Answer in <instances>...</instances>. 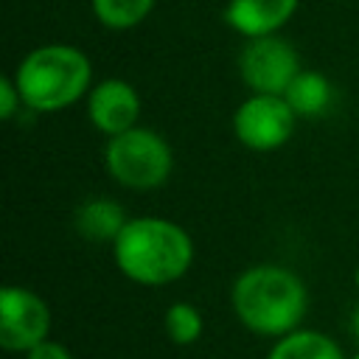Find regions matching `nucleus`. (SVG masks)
Listing matches in <instances>:
<instances>
[{
  "instance_id": "nucleus-1",
  "label": "nucleus",
  "mask_w": 359,
  "mask_h": 359,
  "mask_svg": "<svg viewBox=\"0 0 359 359\" xmlns=\"http://www.w3.org/2000/svg\"><path fill=\"white\" fill-rule=\"evenodd\" d=\"M230 303L236 320L269 339H280L303 325L309 311L306 280L280 264H252L233 280Z\"/></svg>"
},
{
  "instance_id": "nucleus-17",
  "label": "nucleus",
  "mask_w": 359,
  "mask_h": 359,
  "mask_svg": "<svg viewBox=\"0 0 359 359\" xmlns=\"http://www.w3.org/2000/svg\"><path fill=\"white\" fill-rule=\"evenodd\" d=\"M348 325H351V334H353V339L359 342V306L351 311V320H348Z\"/></svg>"
},
{
  "instance_id": "nucleus-11",
  "label": "nucleus",
  "mask_w": 359,
  "mask_h": 359,
  "mask_svg": "<svg viewBox=\"0 0 359 359\" xmlns=\"http://www.w3.org/2000/svg\"><path fill=\"white\" fill-rule=\"evenodd\" d=\"M283 98L289 101V107L294 109L297 118H317V115H323V112L331 107V101H334V87H331V81H328L325 73H320V70H306V67H303V70L292 79V84L286 87Z\"/></svg>"
},
{
  "instance_id": "nucleus-19",
  "label": "nucleus",
  "mask_w": 359,
  "mask_h": 359,
  "mask_svg": "<svg viewBox=\"0 0 359 359\" xmlns=\"http://www.w3.org/2000/svg\"><path fill=\"white\" fill-rule=\"evenodd\" d=\"M353 359H359V351H356V356H353Z\"/></svg>"
},
{
  "instance_id": "nucleus-9",
  "label": "nucleus",
  "mask_w": 359,
  "mask_h": 359,
  "mask_svg": "<svg viewBox=\"0 0 359 359\" xmlns=\"http://www.w3.org/2000/svg\"><path fill=\"white\" fill-rule=\"evenodd\" d=\"M300 0H227L224 20L244 39L278 34L297 11Z\"/></svg>"
},
{
  "instance_id": "nucleus-6",
  "label": "nucleus",
  "mask_w": 359,
  "mask_h": 359,
  "mask_svg": "<svg viewBox=\"0 0 359 359\" xmlns=\"http://www.w3.org/2000/svg\"><path fill=\"white\" fill-rule=\"evenodd\" d=\"M300 70L303 67L294 45L280 34L244 39V48L238 50V76L250 93L283 95Z\"/></svg>"
},
{
  "instance_id": "nucleus-4",
  "label": "nucleus",
  "mask_w": 359,
  "mask_h": 359,
  "mask_svg": "<svg viewBox=\"0 0 359 359\" xmlns=\"http://www.w3.org/2000/svg\"><path fill=\"white\" fill-rule=\"evenodd\" d=\"M107 174L132 191H154L174 171V151L163 135L149 126H132L107 137L104 146Z\"/></svg>"
},
{
  "instance_id": "nucleus-18",
  "label": "nucleus",
  "mask_w": 359,
  "mask_h": 359,
  "mask_svg": "<svg viewBox=\"0 0 359 359\" xmlns=\"http://www.w3.org/2000/svg\"><path fill=\"white\" fill-rule=\"evenodd\" d=\"M353 286H356V292H359V266L353 269Z\"/></svg>"
},
{
  "instance_id": "nucleus-10",
  "label": "nucleus",
  "mask_w": 359,
  "mask_h": 359,
  "mask_svg": "<svg viewBox=\"0 0 359 359\" xmlns=\"http://www.w3.org/2000/svg\"><path fill=\"white\" fill-rule=\"evenodd\" d=\"M126 222H129V216L123 213L121 202L107 199V196H93V199L81 202L73 216L79 236L87 241H95V244H112Z\"/></svg>"
},
{
  "instance_id": "nucleus-16",
  "label": "nucleus",
  "mask_w": 359,
  "mask_h": 359,
  "mask_svg": "<svg viewBox=\"0 0 359 359\" xmlns=\"http://www.w3.org/2000/svg\"><path fill=\"white\" fill-rule=\"evenodd\" d=\"M25 359H76L62 342H56V339H45V342H39L36 348H31L28 353H25Z\"/></svg>"
},
{
  "instance_id": "nucleus-2",
  "label": "nucleus",
  "mask_w": 359,
  "mask_h": 359,
  "mask_svg": "<svg viewBox=\"0 0 359 359\" xmlns=\"http://www.w3.org/2000/svg\"><path fill=\"white\" fill-rule=\"evenodd\" d=\"M109 247L118 272L137 286H168L194 264L191 233L163 216L129 219Z\"/></svg>"
},
{
  "instance_id": "nucleus-5",
  "label": "nucleus",
  "mask_w": 359,
  "mask_h": 359,
  "mask_svg": "<svg viewBox=\"0 0 359 359\" xmlns=\"http://www.w3.org/2000/svg\"><path fill=\"white\" fill-rule=\"evenodd\" d=\"M294 109L275 93H250L233 112V135L250 151H278L294 135Z\"/></svg>"
},
{
  "instance_id": "nucleus-14",
  "label": "nucleus",
  "mask_w": 359,
  "mask_h": 359,
  "mask_svg": "<svg viewBox=\"0 0 359 359\" xmlns=\"http://www.w3.org/2000/svg\"><path fill=\"white\" fill-rule=\"evenodd\" d=\"M163 328H165V337L174 345H194L205 331V320H202V311L194 303L180 300V303H171L165 309Z\"/></svg>"
},
{
  "instance_id": "nucleus-15",
  "label": "nucleus",
  "mask_w": 359,
  "mask_h": 359,
  "mask_svg": "<svg viewBox=\"0 0 359 359\" xmlns=\"http://www.w3.org/2000/svg\"><path fill=\"white\" fill-rule=\"evenodd\" d=\"M22 107L25 104H22V95H20L14 76H0V118L11 121Z\"/></svg>"
},
{
  "instance_id": "nucleus-12",
  "label": "nucleus",
  "mask_w": 359,
  "mask_h": 359,
  "mask_svg": "<svg viewBox=\"0 0 359 359\" xmlns=\"http://www.w3.org/2000/svg\"><path fill=\"white\" fill-rule=\"evenodd\" d=\"M266 359H345L339 345L314 328H294L292 334L275 339Z\"/></svg>"
},
{
  "instance_id": "nucleus-13",
  "label": "nucleus",
  "mask_w": 359,
  "mask_h": 359,
  "mask_svg": "<svg viewBox=\"0 0 359 359\" xmlns=\"http://www.w3.org/2000/svg\"><path fill=\"white\" fill-rule=\"evenodd\" d=\"M157 0H90L95 20L109 31H129L140 25Z\"/></svg>"
},
{
  "instance_id": "nucleus-3",
  "label": "nucleus",
  "mask_w": 359,
  "mask_h": 359,
  "mask_svg": "<svg viewBox=\"0 0 359 359\" xmlns=\"http://www.w3.org/2000/svg\"><path fill=\"white\" fill-rule=\"evenodd\" d=\"M14 81L20 87L25 109L62 112L84 101L93 90V62L76 45L48 42L20 59Z\"/></svg>"
},
{
  "instance_id": "nucleus-8",
  "label": "nucleus",
  "mask_w": 359,
  "mask_h": 359,
  "mask_svg": "<svg viewBox=\"0 0 359 359\" xmlns=\"http://www.w3.org/2000/svg\"><path fill=\"white\" fill-rule=\"evenodd\" d=\"M87 118L90 123L112 137L121 135L132 126H137L140 118V95L135 90V84H129L126 79H101L93 84V90L87 93Z\"/></svg>"
},
{
  "instance_id": "nucleus-7",
  "label": "nucleus",
  "mask_w": 359,
  "mask_h": 359,
  "mask_svg": "<svg viewBox=\"0 0 359 359\" xmlns=\"http://www.w3.org/2000/svg\"><path fill=\"white\" fill-rule=\"evenodd\" d=\"M50 334V309L34 289L6 283L0 289V345L6 353H28Z\"/></svg>"
}]
</instances>
